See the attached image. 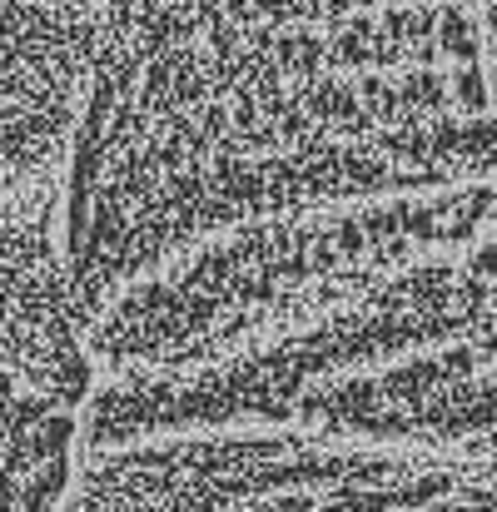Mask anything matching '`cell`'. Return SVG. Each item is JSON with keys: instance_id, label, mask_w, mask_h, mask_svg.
Instances as JSON below:
<instances>
[{"instance_id": "7a4b0ae2", "label": "cell", "mask_w": 497, "mask_h": 512, "mask_svg": "<svg viewBox=\"0 0 497 512\" xmlns=\"http://www.w3.org/2000/svg\"><path fill=\"white\" fill-rule=\"evenodd\" d=\"M75 448V408L0 363V512H60Z\"/></svg>"}, {"instance_id": "6da1fadb", "label": "cell", "mask_w": 497, "mask_h": 512, "mask_svg": "<svg viewBox=\"0 0 497 512\" xmlns=\"http://www.w3.org/2000/svg\"><path fill=\"white\" fill-rule=\"evenodd\" d=\"M115 0H0V363L75 408L85 324L65 269V199Z\"/></svg>"}]
</instances>
